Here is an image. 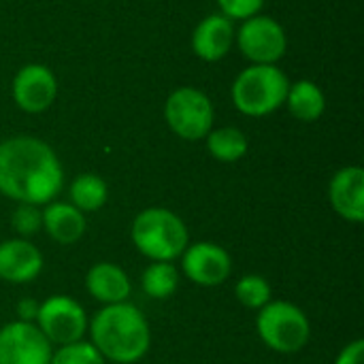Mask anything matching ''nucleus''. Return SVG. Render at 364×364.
<instances>
[{"instance_id":"nucleus-9","label":"nucleus","mask_w":364,"mask_h":364,"mask_svg":"<svg viewBox=\"0 0 364 364\" xmlns=\"http://www.w3.org/2000/svg\"><path fill=\"white\" fill-rule=\"evenodd\" d=\"M60 85L55 73L41 62L23 64L11 83V96L19 111L36 115L45 113L58 98Z\"/></svg>"},{"instance_id":"nucleus-5","label":"nucleus","mask_w":364,"mask_h":364,"mask_svg":"<svg viewBox=\"0 0 364 364\" xmlns=\"http://www.w3.org/2000/svg\"><path fill=\"white\" fill-rule=\"evenodd\" d=\"M256 331L262 343L277 354H296L311 339L309 318L290 301H271L258 309Z\"/></svg>"},{"instance_id":"nucleus-1","label":"nucleus","mask_w":364,"mask_h":364,"mask_svg":"<svg viewBox=\"0 0 364 364\" xmlns=\"http://www.w3.org/2000/svg\"><path fill=\"white\" fill-rule=\"evenodd\" d=\"M64 186V168L49 143L19 134L0 141V194L26 205L51 203Z\"/></svg>"},{"instance_id":"nucleus-14","label":"nucleus","mask_w":364,"mask_h":364,"mask_svg":"<svg viewBox=\"0 0 364 364\" xmlns=\"http://www.w3.org/2000/svg\"><path fill=\"white\" fill-rule=\"evenodd\" d=\"M328 200L333 211L346 222H364V171L360 166L339 168L328 183Z\"/></svg>"},{"instance_id":"nucleus-6","label":"nucleus","mask_w":364,"mask_h":364,"mask_svg":"<svg viewBox=\"0 0 364 364\" xmlns=\"http://www.w3.org/2000/svg\"><path fill=\"white\" fill-rule=\"evenodd\" d=\"M164 119L173 134L183 141H205L215 124V107L211 98L192 85L173 90L164 102Z\"/></svg>"},{"instance_id":"nucleus-22","label":"nucleus","mask_w":364,"mask_h":364,"mask_svg":"<svg viewBox=\"0 0 364 364\" xmlns=\"http://www.w3.org/2000/svg\"><path fill=\"white\" fill-rule=\"evenodd\" d=\"M49 364H107V360L90 341H77L58 348L51 354Z\"/></svg>"},{"instance_id":"nucleus-23","label":"nucleus","mask_w":364,"mask_h":364,"mask_svg":"<svg viewBox=\"0 0 364 364\" xmlns=\"http://www.w3.org/2000/svg\"><path fill=\"white\" fill-rule=\"evenodd\" d=\"M11 226L17 232V237L28 239L32 235H36L43 228V211L36 205H26L19 203L11 215Z\"/></svg>"},{"instance_id":"nucleus-10","label":"nucleus","mask_w":364,"mask_h":364,"mask_svg":"<svg viewBox=\"0 0 364 364\" xmlns=\"http://www.w3.org/2000/svg\"><path fill=\"white\" fill-rule=\"evenodd\" d=\"M53 346L32 322H9L0 328V364H49Z\"/></svg>"},{"instance_id":"nucleus-15","label":"nucleus","mask_w":364,"mask_h":364,"mask_svg":"<svg viewBox=\"0 0 364 364\" xmlns=\"http://www.w3.org/2000/svg\"><path fill=\"white\" fill-rule=\"evenodd\" d=\"M85 290L102 305H117L128 301L132 284L119 264L96 262L85 275Z\"/></svg>"},{"instance_id":"nucleus-20","label":"nucleus","mask_w":364,"mask_h":364,"mask_svg":"<svg viewBox=\"0 0 364 364\" xmlns=\"http://www.w3.org/2000/svg\"><path fill=\"white\" fill-rule=\"evenodd\" d=\"M179 279V269L173 262H151L141 275V286L149 299L164 301L177 292Z\"/></svg>"},{"instance_id":"nucleus-26","label":"nucleus","mask_w":364,"mask_h":364,"mask_svg":"<svg viewBox=\"0 0 364 364\" xmlns=\"http://www.w3.org/2000/svg\"><path fill=\"white\" fill-rule=\"evenodd\" d=\"M38 301H34V299H21L19 303H17V316H19V320L21 322H32L34 324V320H36V314H38Z\"/></svg>"},{"instance_id":"nucleus-8","label":"nucleus","mask_w":364,"mask_h":364,"mask_svg":"<svg viewBox=\"0 0 364 364\" xmlns=\"http://www.w3.org/2000/svg\"><path fill=\"white\" fill-rule=\"evenodd\" d=\"M34 324L51 346L62 348L68 343L83 341L90 320L81 303L66 294H53L38 305Z\"/></svg>"},{"instance_id":"nucleus-12","label":"nucleus","mask_w":364,"mask_h":364,"mask_svg":"<svg viewBox=\"0 0 364 364\" xmlns=\"http://www.w3.org/2000/svg\"><path fill=\"white\" fill-rule=\"evenodd\" d=\"M235 21L224 17L222 13L205 15L192 30L190 47L192 53L203 62H220L224 60L235 45Z\"/></svg>"},{"instance_id":"nucleus-17","label":"nucleus","mask_w":364,"mask_h":364,"mask_svg":"<svg viewBox=\"0 0 364 364\" xmlns=\"http://www.w3.org/2000/svg\"><path fill=\"white\" fill-rule=\"evenodd\" d=\"M284 107L290 111V115L299 122H318L324 111H326V96L322 92V87L311 81V79H299V81H290L288 94H286V102Z\"/></svg>"},{"instance_id":"nucleus-11","label":"nucleus","mask_w":364,"mask_h":364,"mask_svg":"<svg viewBox=\"0 0 364 364\" xmlns=\"http://www.w3.org/2000/svg\"><path fill=\"white\" fill-rule=\"evenodd\" d=\"M181 258V273L196 286L215 288L222 286L232 273L230 254L211 241L188 243Z\"/></svg>"},{"instance_id":"nucleus-3","label":"nucleus","mask_w":364,"mask_h":364,"mask_svg":"<svg viewBox=\"0 0 364 364\" xmlns=\"http://www.w3.org/2000/svg\"><path fill=\"white\" fill-rule=\"evenodd\" d=\"M130 239L136 252L151 262H173L188 247L190 232L175 211L166 207H147L132 220Z\"/></svg>"},{"instance_id":"nucleus-19","label":"nucleus","mask_w":364,"mask_h":364,"mask_svg":"<svg viewBox=\"0 0 364 364\" xmlns=\"http://www.w3.org/2000/svg\"><path fill=\"white\" fill-rule=\"evenodd\" d=\"M70 205L77 207L81 213H94L100 211L109 200V186L100 175L94 173H81L70 183Z\"/></svg>"},{"instance_id":"nucleus-24","label":"nucleus","mask_w":364,"mask_h":364,"mask_svg":"<svg viewBox=\"0 0 364 364\" xmlns=\"http://www.w3.org/2000/svg\"><path fill=\"white\" fill-rule=\"evenodd\" d=\"M218 13L228 17L230 21H245L258 13H262L264 0H215Z\"/></svg>"},{"instance_id":"nucleus-18","label":"nucleus","mask_w":364,"mask_h":364,"mask_svg":"<svg viewBox=\"0 0 364 364\" xmlns=\"http://www.w3.org/2000/svg\"><path fill=\"white\" fill-rule=\"evenodd\" d=\"M205 143H207L209 156L224 164L239 162L250 149V141H247L245 132L237 126L211 128V132L205 136Z\"/></svg>"},{"instance_id":"nucleus-7","label":"nucleus","mask_w":364,"mask_h":364,"mask_svg":"<svg viewBox=\"0 0 364 364\" xmlns=\"http://www.w3.org/2000/svg\"><path fill=\"white\" fill-rule=\"evenodd\" d=\"M235 45L250 64H279L288 51V34L275 17L258 13L235 30Z\"/></svg>"},{"instance_id":"nucleus-13","label":"nucleus","mask_w":364,"mask_h":364,"mask_svg":"<svg viewBox=\"0 0 364 364\" xmlns=\"http://www.w3.org/2000/svg\"><path fill=\"white\" fill-rule=\"evenodd\" d=\"M43 271L41 250L21 237L6 239L0 243V279L6 284H30Z\"/></svg>"},{"instance_id":"nucleus-25","label":"nucleus","mask_w":364,"mask_h":364,"mask_svg":"<svg viewBox=\"0 0 364 364\" xmlns=\"http://www.w3.org/2000/svg\"><path fill=\"white\" fill-rule=\"evenodd\" d=\"M364 358V341L354 339L350 341L335 358V364H363Z\"/></svg>"},{"instance_id":"nucleus-4","label":"nucleus","mask_w":364,"mask_h":364,"mask_svg":"<svg viewBox=\"0 0 364 364\" xmlns=\"http://www.w3.org/2000/svg\"><path fill=\"white\" fill-rule=\"evenodd\" d=\"M288 87L290 79L277 64H250L235 77L230 98L239 113L267 117L284 107Z\"/></svg>"},{"instance_id":"nucleus-16","label":"nucleus","mask_w":364,"mask_h":364,"mask_svg":"<svg viewBox=\"0 0 364 364\" xmlns=\"http://www.w3.org/2000/svg\"><path fill=\"white\" fill-rule=\"evenodd\" d=\"M43 230L47 237L60 245L77 243L85 232V213H81L70 203L51 200L43 205Z\"/></svg>"},{"instance_id":"nucleus-21","label":"nucleus","mask_w":364,"mask_h":364,"mask_svg":"<svg viewBox=\"0 0 364 364\" xmlns=\"http://www.w3.org/2000/svg\"><path fill=\"white\" fill-rule=\"evenodd\" d=\"M235 296L237 301L247 307V309H262L267 303H271L273 299V290L271 284L262 277V275H243L237 284H235Z\"/></svg>"},{"instance_id":"nucleus-2","label":"nucleus","mask_w":364,"mask_h":364,"mask_svg":"<svg viewBox=\"0 0 364 364\" xmlns=\"http://www.w3.org/2000/svg\"><path fill=\"white\" fill-rule=\"evenodd\" d=\"M92 346L109 363H139L151 346V331L147 318L132 303L105 305L87 324Z\"/></svg>"}]
</instances>
